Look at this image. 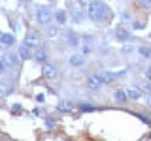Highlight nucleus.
<instances>
[{
    "label": "nucleus",
    "mask_w": 151,
    "mask_h": 141,
    "mask_svg": "<svg viewBox=\"0 0 151 141\" xmlns=\"http://www.w3.org/2000/svg\"><path fill=\"white\" fill-rule=\"evenodd\" d=\"M87 15L91 17V21L94 23H104L110 19V8L104 6L102 2H91L89 4V9H87Z\"/></svg>",
    "instance_id": "obj_1"
},
{
    "label": "nucleus",
    "mask_w": 151,
    "mask_h": 141,
    "mask_svg": "<svg viewBox=\"0 0 151 141\" xmlns=\"http://www.w3.org/2000/svg\"><path fill=\"white\" fill-rule=\"evenodd\" d=\"M53 17H55V13L51 11L49 8H38L36 19H38V23H40V25H47V26H49L51 21H53Z\"/></svg>",
    "instance_id": "obj_2"
},
{
    "label": "nucleus",
    "mask_w": 151,
    "mask_h": 141,
    "mask_svg": "<svg viewBox=\"0 0 151 141\" xmlns=\"http://www.w3.org/2000/svg\"><path fill=\"white\" fill-rule=\"evenodd\" d=\"M125 73H127L125 70H121V72H100L98 75L102 77L104 83H111V81H115L117 77H121V75H125Z\"/></svg>",
    "instance_id": "obj_3"
},
{
    "label": "nucleus",
    "mask_w": 151,
    "mask_h": 141,
    "mask_svg": "<svg viewBox=\"0 0 151 141\" xmlns=\"http://www.w3.org/2000/svg\"><path fill=\"white\" fill-rule=\"evenodd\" d=\"M2 62L6 66H9V68H15L17 62H19V55H15V53H4L2 55Z\"/></svg>",
    "instance_id": "obj_4"
},
{
    "label": "nucleus",
    "mask_w": 151,
    "mask_h": 141,
    "mask_svg": "<svg viewBox=\"0 0 151 141\" xmlns=\"http://www.w3.org/2000/svg\"><path fill=\"white\" fill-rule=\"evenodd\" d=\"M115 38H117V40H121V41H129L130 38H132V34H130L129 30H127L125 26H121V25H119V26L115 28Z\"/></svg>",
    "instance_id": "obj_5"
},
{
    "label": "nucleus",
    "mask_w": 151,
    "mask_h": 141,
    "mask_svg": "<svg viewBox=\"0 0 151 141\" xmlns=\"http://www.w3.org/2000/svg\"><path fill=\"white\" fill-rule=\"evenodd\" d=\"M25 45H28L30 49H36V47L40 45V38H38L36 32H28V34H27V41H25Z\"/></svg>",
    "instance_id": "obj_6"
},
{
    "label": "nucleus",
    "mask_w": 151,
    "mask_h": 141,
    "mask_svg": "<svg viewBox=\"0 0 151 141\" xmlns=\"http://www.w3.org/2000/svg\"><path fill=\"white\" fill-rule=\"evenodd\" d=\"M57 66L55 64H45L44 66V70H42V73H44V77H47V79H53V77H57Z\"/></svg>",
    "instance_id": "obj_7"
},
{
    "label": "nucleus",
    "mask_w": 151,
    "mask_h": 141,
    "mask_svg": "<svg viewBox=\"0 0 151 141\" xmlns=\"http://www.w3.org/2000/svg\"><path fill=\"white\" fill-rule=\"evenodd\" d=\"M87 83H89V87L91 88H94V90H96V88H100L102 85H104V81H102V77L100 75H89V79H87Z\"/></svg>",
    "instance_id": "obj_8"
},
{
    "label": "nucleus",
    "mask_w": 151,
    "mask_h": 141,
    "mask_svg": "<svg viewBox=\"0 0 151 141\" xmlns=\"http://www.w3.org/2000/svg\"><path fill=\"white\" fill-rule=\"evenodd\" d=\"M17 55H19V58H21V60H28V58L32 56V55H30V47L25 45V43H23V45H19Z\"/></svg>",
    "instance_id": "obj_9"
},
{
    "label": "nucleus",
    "mask_w": 151,
    "mask_h": 141,
    "mask_svg": "<svg viewBox=\"0 0 151 141\" xmlns=\"http://www.w3.org/2000/svg\"><path fill=\"white\" fill-rule=\"evenodd\" d=\"M66 40H68L70 45H79L81 43V36L76 34V32H68V34H66Z\"/></svg>",
    "instance_id": "obj_10"
},
{
    "label": "nucleus",
    "mask_w": 151,
    "mask_h": 141,
    "mask_svg": "<svg viewBox=\"0 0 151 141\" xmlns=\"http://www.w3.org/2000/svg\"><path fill=\"white\" fill-rule=\"evenodd\" d=\"M0 41H2L4 47H9V45L15 43V36H13V34H2V36H0Z\"/></svg>",
    "instance_id": "obj_11"
},
{
    "label": "nucleus",
    "mask_w": 151,
    "mask_h": 141,
    "mask_svg": "<svg viewBox=\"0 0 151 141\" xmlns=\"http://www.w3.org/2000/svg\"><path fill=\"white\" fill-rule=\"evenodd\" d=\"M113 98H115V102H119V103H123V102H127L129 100V94H127V90H115V94H113Z\"/></svg>",
    "instance_id": "obj_12"
},
{
    "label": "nucleus",
    "mask_w": 151,
    "mask_h": 141,
    "mask_svg": "<svg viewBox=\"0 0 151 141\" xmlns=\"http://www.w3.org/2000/svg\"><path fill=\"white\" fill-rule=\"evenodd\" d=\"M12 90H13L12 83H8V81H2V83H0V94H2V96H8Z\"/></svg>",
    "instance_id": "obj_13"
},
{
    "label": "nucleus",
    "mask_w": 151,
    "mask_h": 141,
    "mask_svg": "<svg viewBox=\"0 0 151 141\" xmlns=\"http://www.w3.org/2000/svg\"><path fill=\"white\" fill-rule=\"evenodd\" d=\"M57 109H59V111H74V105H72L68 100H63V102H59Z\"/></svg>",
    "instance_id": "obj_14"
},
{
    "label": "nucleus",
    "mask_w": 151,
    "mask_h": 141,
    "mask_svg": "<svg viewBox=\"0 0 151 141\" xmlns=\"http://www.w3.org/2000/svg\"><path fill=\"white\" fill-rule=\"evenodd\" d=\"M83 62H85L83 55H72V56H70V64H72V66H81Z\"/></svg>",
    "instance_id": "obj_15"
},
{
    "label": "nucleus",
    "mask_w": 151,
    "mask_h": 141,
    "mask_svg": "<svg viewBox=\"0 0 151 141\" xmlns=\"http://www.w3.org/2000/svg\"><path fill=\"white\" fill-rule=\"evenodd\" d=\"M138 53H140L142 58H151V47L142 45V47H138Z\"/></svg>",
    "instance_id": "obj_16"
},
{
    "label": "nucleus",
    "mask_w": 151,
    "mask_h": 141,
    "mask_svg": "<svg viewBox=\"0 0 151 141\" xmlns=\"http://www.w3.org/2000/svg\"><path fill=\"white\" fill-rule=\"evenodd\" d=\"M55 19H57V23H59V25H64V23H66V11H64V9L55 11Z\"/></svg>",
    "instance_id": "obj_17"
},
{
    "label": "nucleus",
    "mask_w": 151,
    "mask_h": 141,
    "mask_svg": "<svg viewBox=\"0 0 151 141\" xmlns=\"http://www.w3.org/2000/svg\"><path fill=\"white\" fill-rule=\"evenodd\" d=\"M34 58L38 60V62H45V58H47V51L40 47V49L36 51V56H34Z\"/></svg>",
    "instance_id": "obj_18"
},
{
    "label": "nucleus",
    "mask_w": 151,
    "mask_h": 141,
    "mask_svg": "<svg viewBox=\"0 0 151 141\" xmlns=\"http://www.w3.org/2000/svg\"><path fill=\"white\" fill-rule=\"evenodd\" d=\"M127 94H129L130 100H138V98L142 96V92L138 90V88H129V90H127Z\"/></svg>",
    "instance_id": "obj_19"
},
{
    "label": "nucleus",
    "mask_w": 151,
    "mask_h": 141,
    "mask_svg": "<svg viewBox=\"0 0 151 141\" xmlns=\"http://www.w3.org/2000/svg\"><path fill=\"white\" fill-rule=\"evenodd\" d=\"M83 19H85V15H83V9H76V11H74V21L76 23H81L83 21Z\"/></svg>",
    "instance_id": "obj_20"
},
{
    "label": "nucleus",
    "mask_w": 151,
    "mask_h": 141,
    "mask_svg": "<svg viewBox=\"0 0 151 141\" xmlns=\"http://www.w3.org/2000/svg\"><path fill=\"white\" fill-rule=\"evenodd\" d=\"M57 34H59V28H57L55 25H49V26H47V36H49V38H53Z\"/></svg>",
    "instance_id": "obj_21"
},
{
    "label": "nucleus",
    "mask_w": 151,
    "mask_h": 141,
    "mask_svg": "<svg viewBox=\"0 0 151 141\" xmlns=\"http://www.w3.org/2000/svg\"><path fill=\"white\" fill-rule=\"evenodd\" d=\"M79 109H81V111H94V107L87 105V103H79Z\"/></svg>",
    "instance_id": "obj_22"
},
{
    "label": "nucleus",
    "mask_w": 151,
    "mask_h": 141,
    "mask_svg": "<svg viewBox=\"0 0 151 141\" xmlns=\"http://www.w3.org/2000/svg\"><path fill=\"white\" fill-rule=\"evenodd\" d=\"M136 117H138V119H140L142 122H145V124H149V122H151V119H149V117H145V115H142V113H138V115H136Z\"/></svg>",
    "instance_id": "obj_23"
},
{
    "label": "nucleus",
    "mask_w": 151,
    "mask_h": 141,
    "mask_svg": "<svg viewBox=\"0 0 151 141\" xmlns=\"http://www.w3.org/2000/svg\"><path fill=\"white\" fill-rule=\"evenodd\" d=\"M132 26H134V28H144V23H142V21H134Z\"/></svg>",
    "instance_id": "obj_24"
},
{
    "label": "nucleus",
    "mask_w": 151,
    "mask_h": 141,
    "mask_svg": "<svg viewBox=\"0 0 151 141\" xmlns=\"http://www.w3.org/2000/svg\"><path fill=\"white\" fill-rule=\"evenodd\" d=\"M138 6H142V8H151V2H138Z\"/></svg>",
    "instance_id": "obj_25"
},
{
    "label": "nucleus",
    "mask_w": 151,
    "mask_h": 141,
    "mask_svg": "<svg viewBox=\"0 0 151 141\" xmlns=\"http://www.w3.org/2000/svg\"><path fill=\"white\" fill-rule=\"evenodd\" d=\"M12 111H13V113H21L23 109H21V105H13V107H12Z\"/></svg>",
    "instance_id": "obj_26"
},
{
    "label": "nucleus",
    "mask_w": 151,
    "mask_h": 141,
    "mask_svg": "<svg viewBox=\"0 0 151 141\" xmlns=\"http://www.w3.org/2000/svg\"><path fill=\"white\" fill-rule=\"evenodd\" d=\"M145 77H147L149 81H151V68H147V72H145Z\"/></svg>",
    "instance_id": "obj_27"
},
{
    "label": "nucleus",
    "mask_w": 151,
    "mask_h": 141,
    "mask_svg": "<svg viewBox=\"0 0 151 141\" xmlns=\"http://www.w3.org/2000/svg\"><path fill=\"white\" fill-rule=\"evenodd\" d=\"M149 40H151V34H149Z\"/></svg>",
    "instance_id": "obj_28"
}]
</instances>
